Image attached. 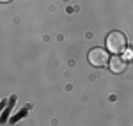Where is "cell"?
Returning <instances> with one entry per match:
<instances>
[{
    "label": "cell",
    "instance_id": "5b68a950",
    "mask_svg": "<svg viewBox=\"0 0 133 126\" xmlns=\"http://www.w3.org/2000/svg\"><path fill=\"white\" fill-rule=\"evenodd\" d=\"M9 2H12V0H2V4H9Z\"/></svg>",
    "mask_w": 133,
    "mask_h": 126
},
{
    "label": "cell",
    "instance_id": "6da1fadb",
    "mask_svg": "<svg viewBox=\"0 0 133 126\" xmlns=\"http://www.w3.org/2000/svg\"><path fill=\"white\" fill-rule=\"evenodd\" d=\"M107 48L114 53V55H119L121 52L126 50V36L123 32H110L108 37H107Z\"/></svg>",
    "mask_w": 133,
    "mask_h": 126
},
{
    "label": "cell",
    "instance_id": "3957f363",
    "mask_svg": "<svg viewBox=\"0 0 133 126\" xmlns=\"http://www.w3.org/2000/svg\"><path fill=\"white\" fill-rule=\"evenodd\" d=\"M108 68H110V71L115 75H121L126 71V68H128V61L123 59V57H119V55H114L112 59H110V62H108Z\"/></svg>",
    "mask_w": 133,
    "mask_h": 126
},
{
    "label": "cell",
    "instance_id": "277c9868",
    "mask_svg": "<svg viewBox=\"0 0 133 126\" xmlns=\"http://www.w3.org/2000/svg\"><path fill=\"white\" fill-rule=\"evenodd\" d=\"M124 52H126V57H124V59H126V61H133V48H131V46L126 48Z\"/></svg>",
    "mask_w": 133,
    "mask_h": 126
},
{
    "label": "cell",
    "instance_id": "7a4b0ae2",
    "mask_svg": "<svg viewBox=\"0 0 133 126\" xmlns=\"http://www.w3.org/2000/svg\"><path fill=\"white\" fill-rule=\"evenodd\" d=\"M89 62L94 66V68H101V66H107L110 62V57H108V52L103 50V48H92L89 52Z\"/></svg>",
    "mask_w": 133,
    "mask_h": 126
}]
</instances>
